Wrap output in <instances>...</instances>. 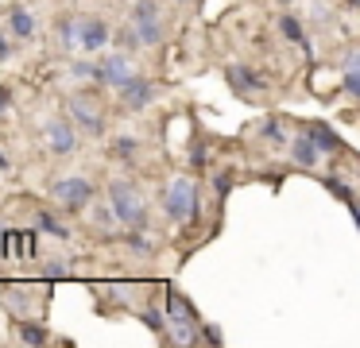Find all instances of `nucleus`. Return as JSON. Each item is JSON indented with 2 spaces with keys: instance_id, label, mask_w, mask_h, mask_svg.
<instances>
[{
  "instance_id": "33",
  "label": "nucleus",
  "mask_w": 360,
  "mask_h": 348,
  "mask_svg": "<svg viewBox=\"0 0 360 348\" xmlns=\"http://www.w3.org/2000/svg\"><path fill=\"white\" fill-rule=\"evenodd\" d=\"M345 4H349V8H360V0H345Z\"/></svg>"
},
{
  "instance_id": "9",
  "label": "nucleus",
  "mask_w": 360,
  "mask_h": 348,
  "mask_svg": "<svg viewBox=\"0 0 360 348\" xmlns=\"http://www.w3.org/2000/svg\"><path fill=\"white\" fill-rule=\"evenodd\" d=\"M78 27H82V51L97 54V51L109 46L112 31H109V23H105L101 15H78Z\"/></svg>"
},
{
  "instance_id": "25",
  "label": "nucleus",
  "mask_w": 360,
  "mask_h": 348,
  "mask_svg": "<svg viewBox=\"0 0 360 348\" xmlns=\"http://www.w3.org/2000/svg\"><path fill=\"white\" fill-rule=\"evenodd\" d=\"M112 221H117V209H109V205H101V209L94 213V224H97V228H109Z\"/></svg>"
},
{
  "instance_id": "11",
  "label": "nucleus",
  "mask_w": 360,
  "mask_h": 348,
  "mask_svg": "<svg viewBox=\"0 0 360 348\" xmlns=\"http://www.w3.org/2000/svg\"><path fill=\"white\" fill-rule=\"evenodd\" d=\"M117 93H120V101H124V108L140 112V108L151 105V97H155V85H151L148 77H132V82H124Z\"/></svg>"
},
{
  "instance_id": "7",
  "label": "nucleus",
  "mask_w": 360,
  "mask_h": 348,
  "mask_svg": "<svg viewBox=\"0 0 360 348\" xmlns=\"http://www.w3.org/2000/svg\"><path fill=\"white\" fill-rule=\"evenodd\" d=\"M66 108H70L74 124H82V128H86L89 136H101V131H105V112L97 108V101H94V97H86V93H74Z\"/></svg>"
},
{
  "instance_id": "2",
  "label": "nucleus",
  "mask_w": 360,
  "mask_h": 348,
  "mask_svg": "<svg viewBox=\"0 0 360 348\" xmlns=\"http://www.w3.org/2000/svg\"><path fill=\"white\" fill-rule=\"evenodd\" d=\"M167 329H171V340H179V344H198V337H202L194 306L174 286H167Z\"/></svg>"
},
{
  "instance_id": "6",
  "label": "nucleus",
  "mask_w": 360,
  "mask_h": 348,
  "mask_svg": "<svg viewBox=\"0 0 360 348\" xmlns=\"http://www.w3.org/2000/svg\"><path fill=\"white\" fill-rule=\"evenodd\" d=\"M97 66H101V77H97V82L109 85V89H120L124 82H132V77H136V66H132V58H128L124 51L105 54V58L97 62Z\"/></svg>"
},
{
  "instance_id": "26",
  "label": "nucleus",
  "mask_w": 360,
  "mask_h": 348,
  "mask_svg": "<svg viewBox=\"0 0 360 348\" xmlns=\"http://www.w3.org/2000/svg\"><path fill=\"white\" fill-rule=\"evenodd\" d=\"M345 89L360 101V70H345Z\"/></svg>"
},
{
  "instance_id": "4",
  "label": "nucleus",
  "mask_w": 360,
  "mask_h": 348,
  "mask_svg": "<svg viewBox=\"0 0 360 348\" xmlns=\"http://www.w3.org/2000/svg\"><path fill=\"white\" fill-rule=\"evenodd\" d=\"M143 46H159L163 43V15H159V0H136L132 4V20Z\"/></svg>"
},
{
  "instance_id": "27",
  "label": "nucleus",
  "mask_w": 360,
  "mask_h": 348,
  "mask_svg": "<svg viewBox=\"0 0 360 348\" xmlns=\"http://www.w3.org/2000/svg\"><path fill=\"white\" fill-rule=\"evenodd\" d=\"M213 186H217V198H225V193L233 190V178H229V174H217V178H213Z\"/></svg>"
},
{
  "instance_id": "28",
  "label": "nucleus",
  "mask_w": 360,
  "mask_h": 348,
  "mask_svg": "<svg viewBox=\"0 0 360 348\" xmlns=\"http://www.w3.org/2000/svg\"><path fill=\"white\" fill-rule=\"evenodd\" d=\"M205 340H210V344H221V333L213 329V325H205Z\"/></svg>"
},
{
  "instance_id": "3",
  "label": "nucleus",
  "mask_w": 360,
  "mask_h": 348,
  "mask_svg": "<svg viewBox=\"0 0 360 348\" xmlns=\"http://www.w3.org/2000/svg\"><path fill=\"white\" fill-rule=\"evenodd\" d=\"M109 201H112V209H117L120 224H128V228H143V221H148V205H143L140 190H136L128 178H112L109 182Z\"/></svg>"
},
{
  "instance_id": "1",
  "label": "nucleus",
  "mask_w": 360,
  "mask_h": 348,
  "mask_svg": "<svg viewBox=\"0 0 360 348\" xmlns=\"http://www.w3.org/2000/svg\"><path fill=\"white\" fill-rule=\"evenodd\" d=\"M159 201H163L167 221H179V224H190V221L198 217V205H202V198H198V186L190 182L186 174L171 178V182L163 186V193H159Z\"/></svg>"
},
{
  "instance_id": "20",
  "label": "nucleus",
  "mask_w": 360,
  "mask_h": 348,
  "mask_svg": "<svg viewBox=\"0 0 360 348\" xmlns=\"http://www.w3.org/2000/svg\"><path fill=\"white\" fill-rule=\"evenodd\" d=\"M124 244L132 247V252H140V255H151V252H155V244L148 240V232H128Z\"/></svg>"
},
{
  "instance_id": "10",
  "label": "nucleus",
  "mask_w": 360,
  "mask_h": 348,
  "mask_svg": "<svg viewBox=\"0 0 360 348\" xmlns=\"http://www.w3.org/2000/svg\"><path fill=\"white\" fill-rule=\"evenodd\" d=\"M225 82H229V89L240 93V97H252V93L264 89V77H259L252 66H244V62H233V66L225 70Z\"/></svg>"
},
{
  "instance_id": "30",
  "label": "nucleus",
  "mask_w": 360,
  "mask_h": 348,
  "mask_svg": "<svg viewBox=\"0 0 360 348\" xmlns=\"http://www.w3.org/2000/svg\"><path fill=\"white\" fill-rule=\"evenodd\" d=\"M0 58H8V39L0 35Z\"/></svg>"
},
{
  "instance_id": "22",
  "label": "nucleus",
  "mask_w": 360,
  "mask_h": 348,
  "mask_svg": "<svg viewBox=\"0 0 360 348\" xmlns=\"http://www.w3.org/2000/svg\"><path fill=\"white\" fill-rule=\"evenodd\" d=\"M140 321L148 325V329H155V333H163V329H167V317H163V314H155V309H140Z\"/></svg>"
},
{
  "instance_id": "21",
  "label": "nucleus",
  "mask_w": 360,
  "mask_h": 348,
  "mask_svg": "<svg viewBox=\"0 0 360 348\" xmlns=\"http://www.w3.org/2000/svg\"><path fill=\"white\" fill-rule=\"evenodd\" d=\"M321 182H326V190H329V193H337V198L352 201V190H349V186H345V182H341V178H337V174H326V178H321Z\"/></svg>"
},
{
  "instance_id": "13",
  "label": "nucleus",
  "mask_w": 360,
  "mask_h": 348,
  "mask_svg": "<svg viewBox=\"0 0 360 348\" xmlns=\"http://www.w3.org/2000/svg\"><path fill=\"white\" fill-rule=\"evenodd\" d=\"M306 131H310V139L318 143V151H321V155H333L337 147H341V136H337V131L329 128V124H321V120H318V124H310Z\"/></svg>"
},
{
  "instance_id": "15",
  "label": "nucleus",
  "mask_w": 360,
  "mask_h": 348,
  "mask_svg": "<svg viewBox=\"0 0 360 348\" xmlns=\"http://www.w3.org/2000/svg\"><path fill=\"white\" fill-rule=\"evenodd\" d=\"M58 43H63V51H74V46L82 51V27H78L74 15H63V20H58Z\"/></svg>"
},
{
  "instance_id": "31",
  "label": "nucleus",
  "mask_w": 360,
  "mask_h": 348,
  "mask_svg": "<svg viewBox=\"0 0 360 348\" xmlns=\"http://www.w3.org/2000/svg\"><path fill=\"white\" fill-rule=\"evenodd\" d=\"M4 108H8V93L0 89V112H4Z\"/></svg>"
},
{
  "instance_id": "16",
  "label": "nucleus",
  "mask_w": 360,
  "mask_h": 348,
  "mask_svg": "<svg viewBox=\"0 0 360 348\" xmlns=\"http://www.w3.org/2000/svg\"><path fill=\"white\" fill-rule=\"evenodd\" d=\"M32 224H35V232H47V236H58V240L70 236V232H66V228H63V224H58L51 213H43V209H39V213H32Z\"/></svg>"
},
{
  "instance_id": "23",
  "label": "nucleus",
  "mask_w": 360,
  "mask_h": 348,
  "mask_svg": "<svg viewBox=\"0 0 360 348\" xmlns=\"http://www.w3.org/2000/svg\"><path fill=\"white\" fill-rule=\"evenodd\" d=\"M259 136H264V139H271V143H290V139L279 131V124H271V120H264V124H259Z\"/></svg>"
},
{
  "instance_id": "32",
  "label": "nucleus",
  "mask_w": 360,
  "mask_h": 348,
  "mask_svg": "<svg viewBox=\"0 0 360 348\" xmlns=\"http://www.w3.org/2000/svg\"><path fill=\"white\" fill-rule=\"evenodd\" d=\"M4 170H8V159H4V155H0V174H4Z\"/></svg>"
},
{
  "instance_id": "34",
  "label": "nucleus",
  "mask_w": 360,
  "mask_h": 348,
  "mask_svg": "<svg viewBox=\"0 0 360 348\" xmlns=\"http://www.w3.org/2000/svg\"><path fill=\"white\" fill-rule=\"evenodd\" d=\"M179 4H190V0H179Z\"/></svg>"
},
{
  "instance_id": "18",
  "label": "nucleus",
  "mask_w": 360,
  "mask_h": 348,
  "mask_svg": "<svg viewBox=\"0 0 360 348\" xmlns=\"http://www.w3.org/2000/svg\"><path fill=\"white\" fill-rule=\"evenodd\" d=\"M20 340H24V344H47V329H43V325H35V321H24L20 325Z\"/></svg>"
},
{
  "instance_id": "29",
  "label": "nucleus",
  "mask_w": 360,
  "mask_h": 348,
  "mask_svg": "<svg viewBox=\"0 0 360 348\" xmlns=\"http://www.w3.org/2000/svg\"><path fill=\"white\" fill-rule=\"evenodd\" d=\"M349 213H352V221H356V228H360V201L356 198L349 201Z\"/></svg>"
},
{
  "instance_id": "12",
  "label": "nucleus",
  "mask_w": 360,
  "mask_h": 348,
  "mask_svg": "<svg viewBox=\"0 0 360 348\" xmlns=\"http://www.w3.org/2000/svg\"><path fill=\"white\" fill-rule=\"evenodd\" d=\"M290 159H295L298 167H318L321 151H318V143L310 139V131H306V136H298V139H290Z\"/></svg>"
},
{
  "instance_id": "8",
  "label": "nucleus",
  "mask_w": 360,
  "mask_h": 348,
  "mask_svg": "<svg viewBox=\"0 0 360 348\" xmlns=\"http://www.w3.org/2000/svg\"><path fill=\"white\" fill-rule=\"evenodd\" d=\"M43 136H47V147H51L55 155H74V151H78V131H74V124L63 120V116L47 120Z\"/></svg>"
},
{
  "instance_id": "24",
  "label": "nucleus",
  "mask_w": 360,
  "mask_h": 348,
  "mask_svg": "<svg viewBox=\"0 0 360 348\" xmlns=\"http://www.w3.org/2000/svg\"><path fill=\"white\" fill-rule=\"evenodd\" d=\"M136 151H140V139H132V136H120V139H117V155H124V159H132Z\"/></svg>"
},
{
  "instance_id": "5",
  "label": "nucleus",
  "mask_w": 360,
  "mask_h": 348,
  "mask_svg": "<svg viewBox=\"0 0 360 348\" xmlns=\"http://www.w3.org/2000/svg\"><path fill=\"white\" fill-rule=\"evenodd\" d=\"M51 193H55V201H58L63 209L82 213V209L94 201V182H89L86 174H66V178H58V182L51 186Z\"/></svg>"
},
{
  "instance_id": "35",
  "label": "nucleus",
  "mask_w": 360,
  "mask_h": 348,
  "mask_svg": "<svg viewBox=\"0 0 360 348\" xmlns=\"http://www.w3.org/2000/svg\"><path fill=\"white\" fill-rule=\"evenodd\" d=\"M283 4H287V0H283Z\"/></svg>"
},
{
  "instance_id": "17",
  "label": "nucleus",
  "mask_w": 360,
  "mask_h": 348,
  "mask_svg": "<svg viewBox=\"0 0 360 348\" xmlns=\"http://www.w3.org/2000/svg\"><path fill=\"white\" fill-rule=\"evenodd\" d=\"M279 31H283V39H290V43H298L302 46L306 43V35H302V20H298V15H279Z\"/></svg>"
},
{
  "instance_id": "19",
  "label": "nucleus",
  "mask_w": 360,
  "mask_h": 348,
  "mask_svg": "<svg viewBox=\"0 0 360 348\" xmlns=\"http://www.w3.org/2000/svg\"><path fill=\"white\" fill-rule=\"evenodd\" d=\"M70 77L74 82H94V77H101V66H94V62H70Z\"/></svg>"
},
{
  "instance_id": "14",
  "label": "nucleus",
  "mask_w": 360,
  "mask_h": 348,
  "mask_svg": "<svg viewBox=\"0 0 360 348\" xmlns=\"http://www.w3.org/2000/svg\"><path fill=\"white\" fill-rule=\"evenodd\" d=\"M8 31L16 39H32L35 35V15L27 12V8H12V15H8Z\"/></svg>"
}]
</instances>
